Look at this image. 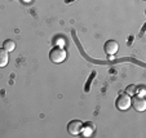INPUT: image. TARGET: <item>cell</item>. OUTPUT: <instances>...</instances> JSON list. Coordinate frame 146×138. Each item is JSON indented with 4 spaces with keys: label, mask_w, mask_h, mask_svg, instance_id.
I'll list each match as a JSON object with an SVG mask.
<instances>
[{
    "label": "cell",
    "mask_w": 146,
    "mask_h": 138,
    "mask_svg": "<svg viewBox=\"0 0 146 138\" xmlns=\"http://www.w3.org/2000/svg\"><path fill=\"white\" fill-rule=\"evenodd\" d=\"M66 55L67 53L64 48L56 47L49 52V59L53 63H61V62H64L66 59Z\"/></svg>",
    "instance_id": "6da1fadb"
},
{
    "label": "cell",
    "mask_w": 146,
    "mask_h": 138,
    "mask_svg": "<svg viewBox=\"0 0 146 138\" xmlns=\"http://www.w3.org/2000/svg\"><path fill=\"white\" fill-rule=\"evenodd\" d=\"M116 107L121 111H125L131 107V96L128 94H120L116 100Z\"/></svg>",
    "instance_id": "7a4b0ae2"
},
{
    "label": "cell",
    "mask_w": 146,
    "mask_h": 138,
    "mask_svg": "<svg viewBox=\"0 0 146 138\" xmlns=\"http://www.w3.org/2000/svg\"><path fill=\"white\" fill-rule=\"evenodd\" d=\"M82 127H83V121H80V120H71L67 124V132L71 135H78L82 132Z\"/></svg>",
    "instance_id": "3957f363"
},
{
    "label": "cell",
    "mask_w": 146,
    "mask_h": 138,
    "mask_svg": "<svg viewBox=\"0 0 146 138\" xmlns=\"http://www.w3.org/2000/svg\"><path fill=\"white\" fill-rule=\"evenodd\" d=\"M131 105L135 107L136 111L142 112V111H145V108H146V101L143 100V97L136 96V97H133V98H131Z\"/></svg>",
    "instance_id": "277c9868"
},
{
    "label": "cell",
    "mask_w": 146,
    "mask_h": 138,
    "mask_svg": "<svg viewBox=\"0 0 146 138\" xmlns=\"http://www.w3.org/2000/svg\"><path fill=\"white\" fill-rule=\"evenodd\" d=\"M104 49H105V52L108 53V54L113 55V54H115V53L119 50V44L115 42V40H109V42L105 43Z\"/></svg>",
    "instance_id": "5b68a950"
},
{
    "label": "cell",
    "mask_w": 146,
    "mask_h": 138,
    "mask_svg": "<svg viewBox=\"0 0 146 138\" xmlns=\"http://www.w3.org/2000/svg\"><path fill=\"white\" fill-rule=\"evenodd\" d=\"M94 132V124L93 123H86V124H83L82 127V134L84 137H91Z\"/></svg>",
    "instance_id": "8992f818"
},
{
    "label": "cell",
    "mask_w": 146,
    "mask_h": 138,
    "mask_svg": "<svg viewBox=\"0 0 146 138\" xmlns=\"http://www.w3.org/2000/svg\"><path fill=\"white\" fill-rule=\"evenodd\" d=\"M8 61H9V54L5 49H1L0 48V67H5L8 65Z\"/></svg>",
    "instance_id": "52a82bcc"
},
{
    "label": "cell",
    "mask_w": 146,
    "mask_h": 138,
    "mask_svg": "<svg viewBox=\"0 0 146 138\" xmlns=\"http://www.w3.org/2000/svg\"><path fill=\"white\" fill-rule=\"evenodd\" d=\"M3 48L7 50V52H13L14 48H16V43H14V40H12V39H8V40L4 42Z\"/></svg>",
    "instance_id": "ba28073f"
},
{
    "label": "cell",
    "mask_w": 146,
    "mask_h": 138,
    "mask_svg": "<svg viewBox=\"0 0 146 138\" xmlns=\"http://www.w3.org/2000/svg\"><path fill=\"white\" fill-rule=\"evenodd\" d=\"M145 86L143 85H138L136 86V96H140V97H143L145 96Z\"/></svg>",
    "instance_id": "9c48e42d"
},
{
    "label": "cell",
    "mask_w": 146,
    "mask_h": 138,
    "mask_svg": "<svg viewBox=\"0 0 146 138\" xmlns=\"http://www.w3.org/2000/svg\"><path fill=\"white\" fill-rule=\"evenodd\" d=\"M125 93L128 94V96H135L136 94V85H128L127 89H125Z\"/></svg>",
    "instance_id": "30bf717a"
},
{
    "label": "cell",
    "mask_w": 146,
    "mask_h": 138,
    "mask_svg": "<svg viewBox=\"0 0 146 138\" xmlns=\"http://www.w3.org/2000/svg\"><path fill=\"white\" fill-rule=\"evenodd\" d=\"M23 1H26V3H29V1H31V0H23Z\"/></svg>",
    "instance_id": "8fae6325"
}]
</instances>
